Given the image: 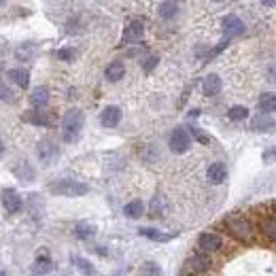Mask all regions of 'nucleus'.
<instances>
[{
	"label": "nucleus",
	"mask_w": 276,
	"mask_h": 276,
	"mask_svg": "<svg viewBox=\"0 0 276 276\" xmlns=\"http://www.w3.org/2000/svg\"><path fill=\"white\" fill-rule=\"evenodd\" d=\"M223 34H226V41H229V38H234V36H240L242 32H245V22L238 17V15H226L223 17Z\"/></svg>",
	"instance_id": "5"
},
{
	"label": "nucleus",
	"mask_w": 276,
	"mask_h": 276,
	"mask_svg": "<svg viewBox=\"0 0 276 276\" xmlns=\"http://www.w3.org/2000/svg\"><path fill=\"white\" fill-rule=\"evenodd\" d=\"M24 121H30L34 125H49V117L45 113H38V111H28L24 115Z\"/></svg>",
	"instance_id": "23"
},
{
	"label": "nucleus",
	"mask_w": 276,
	"mask_h": 276,
	"mask_svg": "<svg viewBox=\"0 0 276 276\" xmlns=\"http://www.w3.org/2000/svg\"><path fill=\"white\" fill-rule=\"evenodd\" d=\"M261 232H264V236L268 240L276 242V215H270L261 221Z\"/></svg>",
	"instance_id": "19"
},
{
	"label": "nucleus",
	"mask_w": 276,
	"mask_h": 276,
	"mask_svg": "<svg viewBox=\"0 0 276 276\" xmlns=\"http://www.w3.org/2000/svg\"><path fill=\"white\" fill-rule=\"evenodd\" d=\"M138 232H140V236H145V238H149V240H155V242H168L176 236V234H162L153 227H140Z\"/></svg>",
	"instance_id": "17"
},
{
	"label": "nucleus",
	"mask_w": 276,
	"mask_h": 276,
	"mask_svg": "<svg viewBox=\"0 0 276 276\" xmlns=\"http://www.w3.org/2000/svg\"><path fill=\"white\" fill-rule=\"evenodd\" d=\"M227 117L232 121H242V119L249 117V108L247 106H232L227 111Z\"/></svg>",
	"instance_id": "27"
},
{
	"label": "nucleus",
	"mask_w": 276,
	"mask_h": 276,
	"mask_svg": "<svg viewBox=\"0 0 276 276\" xmlns=\"http://www.w3.org/2000/svg\"><path fill=\"white\" fill-rule=\"evenodd\" d=\"M94 234H96V227L89 226V223H79V226L75 227V236H76V238H81V240L92 238Z\"/></svg>",
	"instance_id": "24"
},
{
	"label": "nucleus",
	"mask_w": 276,
	"mask_h": 276,
	"mask_svg": "<svg viewBox=\"0 0 276 276\" xmlns=\"http://www.w3.org/2000/svg\"><path fill=\"white\" fill-rule=\"evenodd\" d=\"M274 127V117L272 115H266V113H259L251 119V130L253 132H268Z\"/></svg>",
	"instance_id": "11"
},
{
	"label": "nucleus",
	"mask_w": 276,
	"mask_h": 276,
	"mask_svg": "<svg viewBox=\"0 0 276 276\" xmlns=\"http://www.w3.org/2000/svg\"><path fill=\"white\" fill-rule=\"evenodd\" d=\"M104 75H106L108 81H119V79H124V75H125V66L121 62H111L106 66Z\"/></svg>",
	"instance_id": "18"
},
{
	"label": "nucleus",
	"mask_w": 276,
	"mask_h": 276,
	"mask_svg": "<svg viewBox=\"0 0 276 276\" xmlns=\"http://www.w3.org/2000/svg\"><path fill=\"white\" fill-rule=\"evenodd\" d=\"M259 108H261V111H264L266 115L274 113V111H276V94L268 92V94L261 96V98H259Z\"/></svg>",
	"instance_id": "21"
},
{
	"label": "nucleus",
	"mask_w": 276,
	"mask_h": 276,
	"mask_svg": "<svg viewBox=\"0 0 276 276\" xmlns=\"http://www.w3.org/2000/svg\"><path fill=\"white\" fill-rule=\"evenodd\" d=\"M210 266H213V261H210L206 255H196V257H191L189 259V272H194V274H202V272H206L210 270Z\"/></svg>",
	"instance_id": "13"
},
{
	"label": "nucleus",
	"mask_w": 276,
	"mask_h": 276,
	"mask_svg": "<svg viewBox=\"0 0 276 276\" xmlns=\"http://www.w3.org/2000/svg\"><path fill=\"white\" fill-rule=\"evenodd\" d=\"M49 102V92H47V87H43V85H38L32 89V94H30V104L32 106H45Z\"/></svg>",
	"instance_id": "16"
},
{
	"label": "nucleus",
	"mask_w": 276,
	"mask_h": 276,
	"mask_svg": "<svg viewBox=\"0 0 276 276\" xmlns=\"http://www.w3.org/2000/svg\"><path fill=\"white\" fill-rule=\"evenodd\" d=\"M32 51H34V45L28 43V45H24V47H19V49H17V57H19V60H22V57L25 60V57H30V55H32Z\"/></svg>",
	"instance_id": "30"
},
{
	"label": "nucleus",
	"mask_w": 276,
	"mask_h": 276,
	"mask_svg": "<svg viewBox=\"0 0 276 276\" xmlns=\"http://www.w3.org/2000/svg\"><path fill=\"white\" fill-rule=\"evenodd\" d=\"M264 159H266V162H272V159H276V149L264 153Z\"/></svg>",
	"instance_id": "36"
},
{
	"label": "nucleus",
	"mask_w": 276,
	"mask_h": 276,
	"mask_svg": "<svg viewBox=\"0 0 276 276\" xmlns=\"http://www.w3.org/2000/svg\"><path fill=\"white\" fill-rule=\"evenodd\" d=\"M32 270H34V276H43L53 270V264H51V259L47 257V255H43V257H38L34 261V266H32Z\"/></svg>",
	"instance_id": "20"
},
{
	"label": "nucleus",
	"mask_w": 276,
	"mask_h": 276,
	"mask_svg": "<svg viewBox=\"0 0 276 276\" xmlns=\"http://www.w3.org/2000/svg\"><path fill=\"white\" fill-rule=\"evenodd\" d=\"M83 124H85V117L79 108H70V111L64 113L62 117V138L64 143H75L81 136Z\"/></svg>",
	"instance_id": "1"
},
{
	"label": "nucleus",
	"mask_w": 276,
	"mask_h": 276,
	"mask_svg": "<svg viewBox=\"0 0 276 276\" xmlns=\"http://www.w3.org/2000/svg\"><path fill=\"white\" fill-rule=\"evenodd\" d=\"M6 76H9L13 83H17L19 87H28V83H30V73L25 68H11L9 73H6Z\"/></svg>",
	"instance_id": "15"
},
{
	"label": "nucleus",
	"mask_w": 276,
	"mask_h": 276,
	"mask_svg": "<svg viewBox=\"0 0 276 276\" xmlns=\"http://www.w3.org/2000/svg\"><path fill=\"white\" fill-rule=\"evenodd\" d=\"M261 4H264V6H274V4H276V0H264Z\"/></svg>",
	"instance_id": "37"
},
{
	"label": "nucleus",
	"mask_w": 276,
	"mask_h": 276,
	"mask_svg": "<svg viewBox=\"0 0 276 276\" xmlns=\"http://www.w3.org/2000/svg\"><path fill=\"white\" fill-rule=\"evenodd\" d=\"M198 247H200L204 253H215V251H219V249L223 247V240H221V236L206 232V234L200 236V240H198Z\"/></svg>",
	"instance_id": "8"
},
{
	"label": "nucleus",
	"mask_w": 276,
	"mask_h": 276,
	"mask_svg": "<svg viewBox=\"0 0 276 276\" xmlns=\"http://www.w3.org/2000/svg\"><path fill=\"white\" fill-rule=\"evenodd\" d=\"M189 143H191L189 132L185 130V127H176V130H172V134H170L168 147L172 153H185L189 149Z\"/></svg>",
	"instance_id": "4"
},
{
	"label": "nucleus",
	"mask_w": 276,
	"mask_h": 276,
	"mask_svg": "<svg viewBox=\"0 0 276 276\" xmlns=\"http://www.w3.org/2000/svg\"><path fill=\"white\" fill-rule=\"evenodd\" d=\"M206 176H208V181L213 183V185H221L223 181H226V176H227V168H226V164H221V162L210 164V166H208Z\"/></svg>",
	"instance_id": "10"
},
{
	"label": "nucleus",
	"mask_w": 276,
	"mask_h": 276,
	"mask_svg": "<svg viewBox=\"0 0 276 276\" xmlns=\"http://www.w3.org/2000/svg\"><path fill=\"white\" fill-rule=\"evenodd\" d=\"M49 191L53 196H64V198H79L85 196L89 187L81 181H73V178H62V181H55L49 185Z\"/></svg>",
	"instance_id": "2"
},
{
	"label": "nucleus",
	"mask_w": 276,
	"mask_h": 276,
	"mask_svg": "<svg viewBox=\"0 0 276 276\" xmlns=\"http://www.w3.org/2000/svg\"><path fill=\"white\" fill-rule=\"evenodd\" d=\"M155 64H157V57H155V55H151L149 60H145V70H151L153 66H155Z\"/></svg>",
	"instance_id": "35"
},
{
	"label": "nucleus",
	"mask_w": 276,
	"mask_h": 276,
	"mask_svg": "<svg viewBox=\"0 0 276 276\" xmlns=\"http://www.w3.org/2000/svg\"><path fill=\"white\" fill-rule=\"evenodd\" d=\"M159 210H162V202H159V198H153V202H151V213H153V217H159Z\"/></svg>",
	"instance_id": "33"
},
{
	"label": "nucleus",
	"mask_w": 276,
	"mask_h": 276,
	"mask_svg": "<svg viewBox=\"0 0 276 276\" xmlns=\"http://www.w3.org/2000/svg\"><path fill=\"white\" fill-rule=\"evenodd\" d=\"M194 136H196L198 140H200L202 145H208V143H210V138H208V136H206V134H204L202 130H198V127H194Z\"/></svg>",
	"instance_id": "32"
},
{
	"label": "nucleus",
	"mask_w": 276,
	"mask_h": 276,
	"mask_svg": "<svg viewBox=\"0 0 276 276\" xmlns=\"http://www.w3.org/2000/svg\"><path fill=\"white\" fill-rule=\"evenodd\" d=\"M57 155H60V151H57V147L51 143V140H41V143H38V159H41L45 166L53 162Z\"/></svg>",
	"instance_id": "9"
},
{
	"label": "nucleus",
	"mask_w": 276,
	"mask_h": 276,
	"mask_svg": "<svg viewBox=\"0 0 276 276\" xmlns=\"http://www.w3.org/2000/svg\"><path fill=\"white\" fill-rule=\"evenodd\" d=\"M202 92L204 96H217L221 92V79L217 75H208V76H204V81H202Z\"/></svg>",
	"instance_id": "14"
},
{
	"label": "nucleus",
	"mask_w": 276,
	"mask_h": 276,
	"mask_svg": "<svg viewBox=\"0 0 276 276\" xmlns=\"http://www.w3.org/2000/svg\"><path fill=\"white\" fill-rule=\"evenodd\" d=\"M143 274H145V276H162V272H159V268H157L155 264H147V266L143 268Z\"/></svg>",
	"instance_id": "31"
},
{
	"label": "nucleus",
	"mask_w": 276,
	"mask_h": 276,
	"mask_svg": "<svg viewBox=\"0 0 276 276\" xmlns=\"http://www.w3.org/2000/svg\"><path fill=\"white\" fill-rule=\"evenodd\" d=\"M0 100L9 102V104H11V102H15V96H13V92L4 85V83H0Z\"/></svg>",
	"instance_id": "28"
},
{
	"label": "nucleus",
	"mask_w": 276,
	"mask_h": 276,
	"mask_svg": "<svg viewBox=\"0 0 276 276\" xmlns=\"http://www.w3.org/2000/svg\"><path fill=\"white\" fill-rule=\"evenodd\" d=\"M145 34V24L140 19H134V22L127 24V28L124 30V36H121V45H130V43H136L140 41Z\"/></svg>",
	"instance_id": "6"
},
{
	"label": "nucleus",
	"mask_w": 276,
	"mask_h": 276,
	"mask_svg": "<svg viewBox=\"0 0 276 276\" xmlns=\"http://www.w3.org/2000/svg\"><path fill=\"white\" fill-rule=\"evenodd\" d=\"M0 276H4V274H2V272H0Z\"/></svg>",
	"instance_id": "39"
},
{
	"label": "nucleus",
	"mask_w": 276,
	"mask_h": 276,
	"mask_svg": "<svg viewBox=\"0 0 276 276\" xmlns=\"http://www.w3.org/2000/svg\"><path fill=\"white\" fill-rule=\"evenodd\" d=\"M100 121L104 127H115L121 121V108L119 106H106L100 115Z\"/></svg>",
	"instance_id": "12"
},
{
	"label": "nucleus",
	"mask_w": 276,
	"mask_h": 276,
	"mask_svg": "<svg viewBox=\"0 0 276 276\" xmlns=\"http://www.w3.org/2000/svg\"><path fill=\"white\" fill-rule=\"evenodd\" d=\"M0 198H2V206L6 208V213H19L22 210V198L15 189H2Z\"/></svg>",
	"instance_id": "7"
},
{
	"label": "nucleus",
	"mask_w": 276,
	"mask_h": 276,
	"mask_svg": "<svg viewBox=\"0 0 276 276\" xmlns=\"http://www.w3.org/2000/svg\"><path fill=\"white\" fill-rule=\"evenodd\" d=\"M75 266H76V270H79L81 274H85V276H98L94 270V266L89 264L87 259H83V257H75Z\"/></svg>",
	"instance_id": "25"
},
{
	"label": "nucleus",
	"mask_w": 276,
	"mask_h": 276,
	"mask_svg": "<svg viewBox=\"0 0 276 276\" xmlns=\"http://www.w3.org/2000/svg\"><path fill=\"white\" fill-rule=\"evenodd\" d=\"M268 81H270V83H276V64H272V66L268 68Z\"/></svg>",
	"instance_id": "34"
},
{
	"label": "nucleus",
	"mask_w": 276,
	"mask_h": 276,
	"mask_svg": "<svg viewBox=\"0 0 276 276\" xmlns=\"http://www.w3.org/2000/svg\"><path fill=\"white\" fill-rule=\"evenodd\" d=\"M178 13V4L176 2H162L159 4V15L164 19H172Z\"/></svg>",
	"instance_id": "26"
},
{
	"label": "nucleus",
	"mask_w": 276,
	"mask_h": 276,
	"mask_svg": "<svg viewBox=\"0 0 276 276\" xmlns=\"http://www.w3.org/2000/svg\"><path fill=\"white\" fill-rule=\"evenodd\" d=\"M227 227H229V234L236 236L238 240H251L253 238V226L247 217L242 215H234L227 219Z\"/></svg>",
	"instance_id": "3"
},
{
	"label": "nucleus",
	"mask_w": 276,
	"mask_h": 276,
	"mask_svg": "<svg viewBox=\"0 0 276 276\" xmlns=\"http://www.w3.org/2000/svg\"><path fill=\"white\" fill-rule=\"evenodd\" d=\"M143 210H145L143 202H140V200H134V202H130V204H125V206H124V215L130 217V219H138V217L143 215Z\"/></svg>",
	"instance_id": "22"
},
{
	"label": "nucleus",
	"mask_w": 276,
	"mask_h": 276,
	"mask_svg": "<svg viewBox=\"0 0 276 276\" xmlns=\"http://www.w3.org/2000/svg\"><path fill=\"white\" fill-rule=\"evenodd\" d=\"M55 55L60 57L62 62H73L75 60V49H60Z\"/></svg>",
	"instance_id": "29"
},
{
	"label": "nucleus",
	"mask_w": 276,
	"mask_h": 276,
	"mask_svg": "<svg viewBox=\"0 0 276 276\" xmlns=\"http://www.w3.org/2000/svg\"><path fill=\"white\" fill-rule=\"evenodd\" d=\"M2 151H4V145H2V140H0V155H2Z\"/></svg>",
	"instance_id": "38"
}]
</instances>
